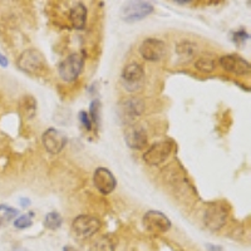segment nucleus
<instances>
[{
    "label": "nucleus",
    "mask_w": 251,
    "mask_h": 251,
    "mask_svg": "<svg viewBox=\"0 0 251 251\" xmlns=\"http://www.w3.org/2000/svg\"><path fill=\"white\" fill-rule=\"evenodd\" d=\"M17 67L29 75H43L48 71V63L38 49H25L17 59Z\"/></svg>",
    "instance_id": "1"
},
{
    "label": "nucleus",
    "mask_w": 251,
    "mask_h": 251,
    "mask_svg": "<svg viewBox=\"0 0 251 251\" xmlns=\"http://www.w3.org/2000/svg\"><path fill=\"white\" fill-rule=\"evenodd\" d=\"M145 112V103L137 97H128L117 104V116L123 125H133Z\"/></svg>",
    "instance_id": "2"
},
{
    "label": "nucleus",
    "mask_w": 251,
    "mask_h": 251,
    "mask_svg": "<svg viewBox=\"0 0 251 251\" xmlns=\"http://www.w3.org/2000/svg\"><path fill=\"white\" fill-rule=\"evenodd\" d=\"M84 68V58L78 53L68 55L58 66V75L63 82L72 83L78 79Z\"/></svg>",
    "instance_id": "3"
},
{
    "label": "nucleus",
    "mask_w": 251,
    "mask_h": 251,
    "mask_svg": "<svg viewBox=\"0 0 251 251\" xmlns=\"http://www.w3.org/2000/svg\"><path fill=\"white\" fill-rule=\"evenodd\" d=\"M154 8L150 1H128L120 10L121 19L126 23H136L153 13Z\"/></svg>",
    "instance_id": "4"
},
{
    "label": "nucleus",
    "mask_w": 251,
    "mask_h": 251,
    "mask_svg": "<svg viewBox=\"0 0 251 251\" xmlns=\"http://www.w3.org/2000/svg\"><path fill=\"white\" fill-rule=\"evenodd\" d=\"M121 79H122L123 88L126 91L129 93H136L141 91L145 84V71L138 63H129L123 68Z\"/></svg>",
    "instance_id": "5"
},
{
    "label": "nucleus",
    "mask_w": 251,
    "mask_h": 251,
    "mask_svg": "<svg viewBox=\"0 0 251 251\" xmlns=\"http://www.w3.org/2000/svg\"><path fill=\"white\" fill-rule=\"evenodd\" d=\"M175 149V142L172 140H163L150 146L143 153V161L149 166H160L171 156Z\"/></svg>",
    "instance_id": "6"
},
{
    "label": "nucleus",
    "mask_w": 251,
    "mask_h": 251,
    "mask_svg": "<svg viewBox=\"0 0 251 251\" xmlns=\"http://www.w3.org/2000/svg\"><path fill=\"white\" fill-rule=\"evenodd\" d=\"M102 223L92 215H79L72 221V230L78 239H91L100 230Z\"/></svg>",
    "instance_id": "7"
},
{
    "label": "nucleus",
    "mask_w": 251,
    "mask_h": 251,
    "mask_svg": "<svg viewBox=\"0 0 251 251\" xmlns=\"http://www.w3.org/2000/svg\"><path fill=\"white\" fill-rule=\"evenodd\" d=\"M228 211L227 207L223 203H212L206 208L203 223L206 227L210 228L211 231H219L225 226L227 221Z\"/></svg>",
    "instance_id": "8"
},
{
    "label": "nucleus",
    "mask_w": 251,
    "mask_h": 251,
    "mask_svg": "<svg viewBox=\"0 0 251 251\" xmlns=\"http://www.w3.org/2000/svg\"><path fill=\"white\" fill-rule=\"evenodd\" d=\"M143 226L146 230L153 234H163L167 232L171 228V220L166 216L163 212L157 211V210H150L143 216Z\"/></svg>",
    "instance_id": "9"
},
{
    "label": "nucleus",
    "mask_w": 251,
    "mask_h": 251,
    "mask_svg": "<svg viewBox=\"0 0 251 251\" xmlns=\"http://www.w3.org/2000/svg\"><path fill=\"white\" fill-rule=\"evenodd\" d=\"M138 50L147 62H158L166 55V43L158 38H147L141 43Z\"/></svg>",
    "instance_id": "10"
},
{
    "label": "nucleus",
    "mask_w": 251,
    "mask_h": 251,
    "mask_svg": "<svg viewBox=\"0 0 251 251\" xmlns=\"http://www.w3.org/2000/svg\"><path fill=\"white\" fill-rule=\"evenodd\" d=\"M67 134L58 128H48L42 136V143L48 153L58 154L67 145Z\"/></svg>",
    "instance_id": "11"
},
{
    "label": "nucleus",
    "mask_w": 251,
    "mask_h": 251,
    "mask_svg": "<svg viewBox=\"0 0 251 251\" xmlns=\"http://www.w3.org/2000/svg\"><path fill=\"white\" fill-rule=\"evenodd\" d=\"M221 68L236 75H246L250 73L251 66L249 60L237 54H226L219 59Z\"/></svg>",
    "instance_id": "12"
},
{
    "label": "nucleus",
    "mask_w": 251,
    "mask_h": 251,
    "mask_svg": "<svg viewBox=\"0 0 251 251\" xmlns=\"http://www.w3.org/2000/svg\"><path fill=\"white\" fill-rule=\"evenodd\" d=\"M93 185L102 195H109L117 186V180L106 167H98L93 174Z\"/></svg>",
    "instance_id": "13"
},
{
    "label": "nucleus",
    "mask_w": 251,
    "mask_h": 251,
    "mask_svg": "<svg viewBox=\"0 0 251 251\" xmlns=\"http://www.w3.org/2000/svg\"><path fill=\"white\" fill-rule=\"evenodd\" d=\"M125 141L129 149L143 150L147 146V133L140 125H129L125 131Z\"/></svg>",
    "instance_id": "14"
},
{
    "label": "nucleus",
    "mask_w": 251,
    "mask_h": 251,
    "mask_svg": "<svg viewBox=\"0 0 251 251\" xmlns=\"http://www.w3.org/2000/svg\"><path fill=\"white\" fill-rule=\"evenodd\" d=\"M69 20L72 26L77 30L84 29L87 23V8L83 3H75L69 10Z\"/></svg>",
    "instance_id": "15"
},
{
    "label": "nucleus",
    "mask_w": 251,
    "mask_h": 251,
    "mask_svg": "<svg viewBox=\"0 0 251 251\" xmlns=\"http://www.w3.org/2000/svg\"><path fill=\"white\" fill-rule=\"evenodd\" d=\"M197 51V44L190 40H182L176 46V54L181 62H190L194 59Z\"/></svg>",
    "instance_id": "16"
},
{
    "label": "nucleus",
    "mask_w": 251,
    "mask_h": 251,
    "mask_svg": "<svg viewBox=\"0 0 251 251\" xmlns=\"http://www.w3.org/2000/svg\"><path fill=\"white\" fill-rule=\"evenodd\" d=\"M19 108L22 111L23 117H25L26 120H31L34 118V116L37 114V108L38 103L33 96H24L19 102Z\"/></svg>",
    "instance_id": "17"
},
{
    "label": "nucleus",
    "mask_w": 251,
    "mask_h": 251,
    "mask_svg": "<svg viewBox=\"0 0 251 251\" xmlns=\"http://www.w3.org/2000/svg\"><path fill=\"white\" fill-rule=\"evenodd\" d=\"M43 224L47 228H49V230H58V228L62 226L63 219L58 212L50 211L46 215Z\"/></svg>",
    "instance_id": "18"
},
{
    "label": "nucleus",
    "mask_w": 251,
    "mask_h": 251,
    "mask_svg": "<svg viewBox=\"0 0 251 251\" xmlns=\"http://www.w3.org/2000/svg\"><path fill=\"white\" fill-rule=\"evenodd\" d=\"M195 68L201 73H212L216 69V63L211 58H199L195 62Z\"/></svg>",
    "instance_id": "19"
},
{
    "label": "nucleus",
    "mask_w": 251,
    "mask_h": 251,
    "mask_svg": "<svg viewBox=\"0 0 251 251\" xmlns=\"http://www.w3.org/2000/svg\"><path fill=\"white\" fill-rule=\"evenodd\" d=\"M116 245L112 237L109 236H102L94 243L92 251H114Z\"/></svg>",
    "instance_id": "20"
},
{
    "label": "nucleus",
    "mask_w": 251,
    "mask_h": 251,
    "mask_svg": "<svg viewBox=\"0 0 251 251\" xmlns=\"http://www.w3.org/2000/svg\"><path fill=\"white\" fill-rule=\"evenodd\" d=\"M100 111H102V103L100 100H93L89 106V118L92 121V125L100 126Z\"/></svg>",
    "instance_id": "21"
},
{
    "label": "nucleus",
    "mask_w": 251,
    "mask_h": 251,
    "mask_svg": "<svg viewBox=\"0 0 251 251\" xmlns=\"http://www.w3.org/2000/svg\"><path fill=\"white\" fill-rule=\"evenodd\" d=\"M31 215H33V212H30V214L28 215H22V216H19L18 219H15L14 221V226L17 228H26V227H30L31 225H33V220H31Z\"/></svg>",
    "instance_id": "22"
},
{
    "label": "nucleus",
    "mask_w": 251,
    "mask_h": 251,
    "mask_svg": "<svg viewBox=\"0 0 251 251\" xmlns=\"http://www.w3.org/2000/svg\"><path fill=\"white\" fill-rule=\"evenodd\" d=\"M78 118H79V121H80V123H82L83 127H84L87 131H91L92 121H91V118H89L88 113H87L86 111H80L79 113H78Z\"/></svg>",
    "instance_id": "23"
},
{
    "label": "nucleus",
    "mask_w": 251,
    "mask_h": 251,
    "mask_svg": "<svg viewBox=\"0 0 251 251\" xmlns=\"http://www.w3.org/2000/svg\"><path fill=\"white\" fill-rule=\"evenodd\" d=\"M249 39H250V35H249L248 33L244 30H239L234 34V42L237 44L245 43L246 40H249Z\"/></svg>",
    "instance_id": "24"
},
{
    "label": "nucleus",
    "mask_w": 251,
    "mask_h": 251,
    "mask_svg": "<svg viewBox=\"0 0 251 251\" xmlns=\"http://www.w3.org/2000/svg\"><path fill=\"white\" fill-rule=\"evenodd\" d=\"M8 66H9L8 58H6L4 54H1V53H0V67H3V68H6V67H8Z\"/></svg>",
    "instance_id": "25"
},
{
    "label": "nucleus",
    "mask_w": 251,
    "mask_h": 251,
    "mask_svg": "<svg viewBox=\"0 0 251 251\" xmlns=\"http://www.w3.org/2000/svg\"><path fill=\"white\" fill-rule=\"evenodd\" d=\"M206 249L208 251H223V248L219 245H212V244H206Z\"/></svg>",
    "instance_id": "26"
},
{
    "label": "nucleus",
    "mask_w": 251,
    "mask_h": 251,
    "mask_svg": "<svg viewBox=\"0 0 251 251\" xmlns=\"http://www.w3.org/2000/svg\"><path fill=\"white\" fill-rule=\"evenodd\" d=\"M19 202H20V206H22V207H29L31 203L30 200H29V199H26V197H22V199L19 200Z\"/></svg>",
    "instance_id": "27"
},
{
    "label": "nucleus",
    "mask_w": 251,
    "mask_h": 251,
    "mask_svg": "<svg viewBox=\"0 0 251 251\" xmlns=\"http://www.w3.org/2000/svg\"><path fill=\"white\" fill-rule=\"evenodd\" d=\"M63 251H77V250H75V248H72V246H64V248H63Z\"/></svg>",
    "instance_id": "28"
},
{
    "label": "nucleus",
    "mask_w": 251,
    "mask_h": 251,
    "mask_svg": "<svg viewBox=\"0 0 251 251\" xmlns=\"http://www.w3.org/2000/svg\"><path fill=\"white\" fill-rule=\"evenodd\" d=\"M175 3L176 4H188V3H191V1H187V0H182V1H181V0H176V1H175Z\"/></svg>",
    "instance_id": "29"
},
{
    "label": "nucleus",
    "mask_w": 251,
    "mask_h": 251,
    "mask_svg": "<svg viewBox=\"0 0 251 251\" xmlns=\"http://www.w3.org/2000/svg\"><path fill=\"white\" fill-rule=\"evenodd\" d=\"M15 251H29V250H26V249H23V248H20V249H17V250Z\"/></svg>",
    "instance_id": "30"
},
{
    "label": "nucleus",
    "mask_w": 251,
    "mask_h": 251,
    "mask_svg": "<svg viewBox=\"0 0 251 251\" xmlns=\"http://www.w3.org/2000/svg\"><path fill=\"white\" fill-rule=\"evenodd\" d=\"M4 207V206H1V205H0V210H1V208H3Z\"/></svg>",
    "instance_id": "31"
}]
</instances>
